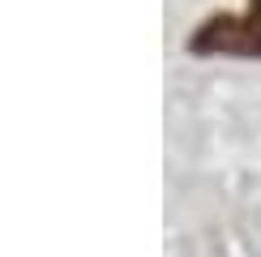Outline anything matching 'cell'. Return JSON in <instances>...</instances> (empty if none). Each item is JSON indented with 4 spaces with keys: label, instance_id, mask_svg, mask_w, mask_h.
Listing matches in <instances>:
<instances>
[{
    "label": "cell",
    "instance_id": "obj_1",
    "mask_svg": "<svg viewBox=\"0 0 261 257\" xmlns=\"http://www.w3.org/2000/svg\"><path fill=\"white\" fill-rule=\"evenodd\" d=\"M189 56H236L261 60V0H248L240 13H210L189 35Z\"/></svg>",
    "mask_w": 261,
    "mask_h": 257
}]
</instances>
